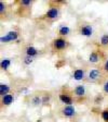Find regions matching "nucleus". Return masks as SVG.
Returning a JSON list of instances; mask_svg holds the SVG:
<instances>
[{
	"instance_id": "14",
	"label": "nucleus",
	"mask_w": 108,
	"mask_h": 122,
	"mask_svg": "<svg viewBox=\"0 0 108 122\" xmlns=\"http://www.w3.org/2000/svg\"><path fill=\"white\" fill-rule=\"evenodd\" d=\"M9 92H10V86L9 85H7V84H1L0 85V95H1V97L10 94Z\"/></svg>"
},
{
	"instance_id": "15",
	"label": "nucleus",
	"mask_w": 108,
	"mask_h": 122,
	"mask_svg": "<svg viewBox=\"0 0 108 122\" xmlns=\"http://www.w3.org/2000/svg\"><path fill=\"white\" fill-rule=\"evenodd\" d=\"M10 64H11V60L9 58L2 59V61H1V69H2V70H4V71H7L8 68L10 66Z\"/></svg>"
},
{
	"instance_id": "19",
	"label": "nucleus",
	"mask_w": 108,
	"mask_h": 122,
	"mask_svg": "<svg viewBox=\"0 0 108 122\" xmlns=\"http://www.w3.org/2000/svg\"><path fill=\"white\" fill-rule=\"evenodd\" d=\"M33 104L35 105V106H38V105L42 104V99H41L40 97H38V96L34 97V98H33Z\"/></svg>"
},
{
	"instance_id": "5",
	"label": "nucleus",
	"mask_w": 108,
	"mask_h": 122,
	"mask_svg": "<svg viewBox=\"0 0 108 122\" xmlns=\"http://www.w3.org/2000/svg\"><path fill=\"white\" fill-rule=\"evenodd\" d=\"M79 34L84 36V37H91V36L93 35V27L91 25H89V24L80 26V28H79Z\"/></svg>"
},
{
	"instance_id": "7",
	"label": "nucleus",
	"mask_w": 108,
	"mask_h": 122,
	"mask_svg": "<svg viewBox=\"0 0 108 122\" xmlns=\"http://www.w3.org/2000/svg\"><path fill=\"white\" fill-rule=\"evenodd\" d=\"M58 13H60V12H58L57 8H51V9H49V10L45 12L44 18L48 19V20L53 21V20H55V19H57Z\"/></svg>"
},
{
	"instance_id": "20",
	"label": "nucleus",
	"mask_w": 108,
	"mask_h": 122,
	"mask_svg": "<svg viewBox=\"0 0 108 122\" xmlns=\"http://www.w3.org/2000/svg\"><path fill=\"white\" fill-rule=\"evenodd\" d=\"M20 3H21V5H24V7H29L31 5V1L30 0H23Z\"/></svg>"
},
{
	"instance_id": "17",
	"label": "nucleus",
	"mask_w": 108,
	"mask_h": 122,
	"mask_svg": "<svg viewBox=\"0 0 108 122\" xmlns=\"http://www.w3.org/2000/svg\"><path fill=\"white\" fill-rule=\"evenodd\" d=\"M101 117L104 122H108V108L104 109L103 111L101 112Z\"/></svg>"
},
{
	"instance_id": "8",
	"label": "nucleus",
	"mask_w": 108,
	"mask_h": 122,
	"mask_svg": "<svg viewBox=\"0 0 108 122\" xmlns=\"http://www.w3.org/2000/svg\"><path fill=\"white\" fill-rule=\"evenodd\" d=\"M101 75H102V71L99 69H97V68L92 69V70L89 72V80L92 82H95V81H97V80H99Z\"/></svg>"
},
{
	"instance_id": "6",
	"label": "nucleus",
	"mask_w": 108,
	"mask_h": 122,
	"mask_svg": "<svg viewBox=\"0 0 108 122\" xmlns=\"http://www.w3.org/2000/svg\"><path fill=\"white\" fill-rule=\"evenodd\" d=\"M73 95L78 99L84 98L86 97V86L84 85H77L73 89Z\"/></svg>"
},
{
	"instance_id": "11",
	"label": "nucleus",
	"mask_w": 108,
	"mask_h": 122,
	"mask_svg": "<svg viewBox=\"0 0 108 122\" xmlns=\"http://www.w3.org/2000/svg\"><path fill=\"white\" fill-rule=\"evenodd\" d=\"M13 102H14V97H13L12 94H8V95H4L3 97H1L2 106H10Z\"/></svg>"
},
{
	"instance_id": "10",
	"label": "nucleus",
	"mask_w": 108,
	"mask_h": 122,
	"mask_svg": "<svg viewBox=\"0 0 108 122\" xmlns=\"http://www.w3.org/2000/svg\"><path fill=\"white\" fill-rule=\"evenodd\" d=\"M89 61H90L91 63H97L101 61V56H99V52L97 50H94L90 53V56H89Z\"/></svg>"
},
{
	"instance_id": "23",
	"label": "nucleus",
	"mask_w": 108,
	"mask_h": 122,
	"mask_svg": "<svg viewBox=\"0 0 108 122\" xmlns=\"http://www.w3.org/2000/svg\"><path fill=\"white\" fill-rule=\"evenodd\" d=\"M103 70L106 72V73H108V59H107V60H106L105 64H104V68H103Z\"/></svg>"
},
{
	"instance_id": "13",
	"label": "nucleus",
	"mask_w": 108,
	"mask_h": 122,
	"mask_svg": "<svg viewBox=\"0 0 108 122\" xmlns=\"http://www.w3.org/2000/svg\"><path fill=\"white\" fill-rule=\"evenodd\" d=\"M69 33H70V28L68 27V26H66V25L60 26V27L58 28V35H60V37H64V36L69 35Z\"/></svg>"
},
{
	"instance_id": "2",
	"label": "nucleus",
	"mask_w": 108,
	"mask_h": 122,
	"mask_svg": "<svg viewBox=\"0 0 108 122\" xmlns=\"http://www.w3.org/2000/svg\"><path fill=\"white\" fill-rule=\"evenodd\" d=\"M18 38L17 30H10L5 36L1 37V43H9V41H14Z\"/></svg>"
},
{
	"instance_id": "21",
	"label": "nucleus",
	"mask_w": 108,
	"mask_h": 122,
	"mask_svg": "<svg viewBox=\"0 0 108 122\" xmlns=\"http://www.w3.org/2000/svg\"><path fill=\"white\" fill-rule=\"evenodd\" d=\"M3 11H5V5H3L2 1H0V13L3 14Z\"/></svg>"
},
{
	"instance_id": "16",
	"label": "nucleus",
	"mask_w": 108,
	"mask_h": 122,
	"mask_svg": "<svg viewBox=\"0 0 108 122\" xmlns=\"http://www.w3.org/2000/svg\"><path fill=\"white\" fill-rule=\"evenodd\" d=\"M99 43H101V45L104 46V47H108V34H104V35L102 36Z\"/></svg>"
},
{
	"instance_id": "3",
	"label": "nucleus",
	"mask_w": 108,
	"mask_h": 122,
	"mask_svg": "<svg viewBox=\"0 0 108 122\" xmlns=\"http://www.w3.org/2000/svg\"><path fill=\"white\" fill-rule=\"evenodd\" d=\"M60 112H62V114L65 118H73V117H75V114H76V109L73 105H70V106H64L63 109L60 110Z\"/></svg>"
},
{
	"instance_id": "22",
	"label": "nucleus",
	"mask_w": 108,
	"mask_h": 122,
	"mask_svg": "<svg viewBox=\"0 0 108 122\" xmlns=\"http://www.w3.org/2000/svg\"><path fill=\"white\" fill-rule=\"evenodd\" d=\"M103 91L105 92L106 94H108V81H106L103 85Z\"/></svg>"
},
{
	"instance_id": "18",
	"label": "nucleus",
	"mask_w": 108,
	"mask_h": 122,
	"mask_svg": "<svg viewBox=\"0 0 108 122\" xmlns=\"http://www.w3.org/2000/svg\"><path fill=\"white\" fill-rule=\"evenodd\" d=\"M33 61H34V58H33V57L26 56L25 58H24V63H25L26 66H29L30 63H33Z\"/></svg>"
},
{
	"instance_id": "4",
	"label": "nucleus",
	"mask_w": 108,
	"mask_h": 122,
	"mask_svg": "<svg viewBox=\"0 0 108 122\" xmlns=\"http://www.w3.org/2000/svg\"><path fill=\"white\" fill-rule=\"evenodd\" d=\"M58 99L62 104H65L66 106H70V105L73 104V98L67 93H60L58 95Z\"/></svg>"
},
{
	"instance_id": "12",
	"label": "nucleus",
	"mask_w": 108,
	"mask_h": 122,
	"mask_svg": "<svg viewBox=\"0 0 108 122\" xmlns=\"http://www.w3.org/2000/svg\"><path fill=\"white\" fill-rule=\"evenodd\" d=\"M26 56H29V57H36L39 53V51H38V49H36L35 47H33V46H28L27 48H26Z\"/></svg>"
},
{
	"instance_id": "24",
	"label": "nucleus",
	"mask_w": 108,
	"mask_h": 122,
	"mask_svg": "<svg viewBox=\"0 0 108 122\" xmlns=\"http://www.w3.org/2000/svg\"><path fill=\"white\" fill-rule=\"evenodd\" d=\"M49 99H50V96H44L42 98V104H45L47 102H49Z\"/></svg>"
},
{
	"instance_id": "9",
	"label": "nucleus",
	"mask_w": 108,
	"mask_h": 122,
	"mask_svg": "<svg viewBox=\"0 0 108 122\" xmlns=\"http://www.w3.org/2000/svg\"><path fill=\"white\" fill-rule=\"evenodd\" d=\"M84 70L83 69H76L73 73V77L76 81H82L84 79Z\"/></svg>"
},
{
	"instance_id": "1",
	"label": "nucleus",
	"mask_w": 108,
	"mask_h": 122,
	"mask_svg": "<svg viewBox=\"0 0 108 122\" xmlns=\"http://www.w3.org/2000/svg\"><path fill=\"white\" fill-rule=\"evenodd\" d=\"M69 46V43L66 38L64 37H56L54 41H52V47L54 50L56 51H60V50H65L66 48H68Z\"/></svg>"
}]
</instances>
